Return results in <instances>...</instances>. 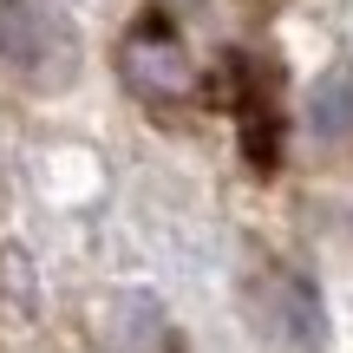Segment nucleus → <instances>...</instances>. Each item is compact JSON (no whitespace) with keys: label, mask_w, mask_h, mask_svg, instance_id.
I'll return each mask as SVG.
<instances>
[{"label":"nucleus","mask_w":353,"mask_h":353,"mask_svg":"<svg viewBox=\"0 0 353 353\" xmlns=\"http://www.w3.org/2000/svg\"><path fill=\"white\" fill-rule=\"evenodd\" d=\"M307 118H314L321 138H347V131H353V79H347V72H327V79L314 85Z\"/></svg>","instance_id":"f257e3e1"}]
</instances>
